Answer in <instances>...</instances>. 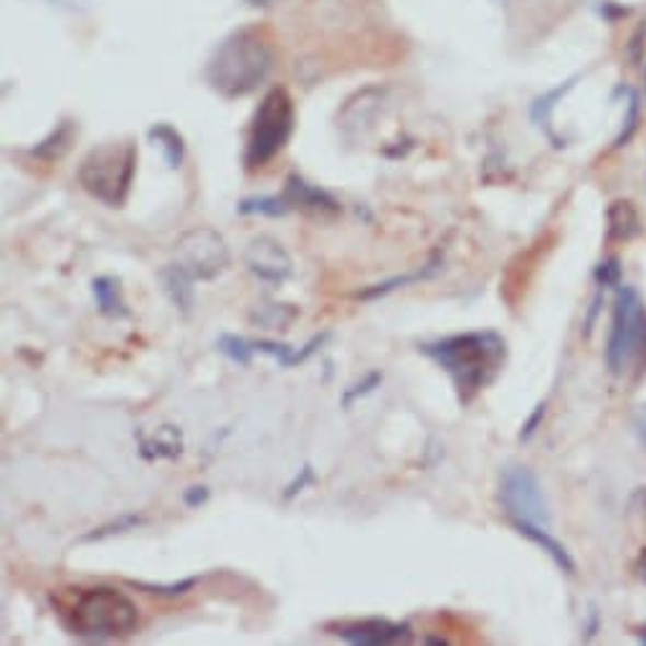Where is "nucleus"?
<instances>
[{
  "label": "nucleus",
  "mask_w": 646,
  "mask_h": 646,
  "mask_svg": "<svg viewBox=\"0 0 646 646\" xmlns=\"http://www.w3.org/2000/svg\"><path fill=\"white\" fill-rule=\"evenodd\" d=\"M216 347H218V353H223L231 362H237V366H244V368L252 366V360L256 355L249 337L231 335V333H223L221 337H218Z\"/></svg>",
  "instance_id": "nucleus-19"
},
{
  "label": "nucleus",
  "mask_w": 646,
  "mask_h": 646,
  "mask_svg": "<svg viewBox=\"0 0 646 646\" xmlns=\"http://www.w3.org/2000/svg\"><path fill=\"white\" fill-rule=\"evenodd\" d=\"M137 148L132 142H107L94 148L79 165V185L109 208H123L132 191Z\"/></svg>",
  "instance_id": "nucleus-4"
},
{
  "label": "nucleus",
  "mask_w": 646,
  "mask_h": 646,
  "mask_svg": "<svg viewBox=\"0 0 646 646\" xmlns=\"http://www.w3.org/2000/svg\"><path fill=\"white\" fill-rule=\"evenodd\" d=\"M636 125H639V100H636V94H632V100H628V117H626L624 129H621V135L616 140V148L628 142V137L636 132Z\"/></svg>",
  "instance_id": "nucleus-27"
},
{
  "label": "nucleus",
  "mask_w": 646,
  "mask_h": 646,
  "mask_svg": "<svg viewBox=\"0 0 646 646\" xmlns=\"http://www.w3.org/2000/svg\"><path fill=\"white\" fill-rule=\"evenodd\" d=\"M515 530L520 532V535H524L528 540H532V543L543 547V551L551 555L553 563L558 565L561 570L565 573H576V563H573V558L568 555V551L555 540L551 532H547V528H540V524H528V522H512Z\"/></svg>",
  "instance_id": "nucleus-15"
},
{
  "label": "nucleus",
  "mask_w": 646,
  "mask_h": 646,
  "mask_svg": "<svg viewBox=\"0 0 646 646\" xmlns=\"http://www.w3.org/2000/svg\"><path fill=\"white\" fill-rule=\"evenodd\" d=\"M64 621L79 639L112 642L135 634L140 611L127 593L109 586H96L77 593Z\"/></svg>",
  "instance_id": "nucleus-3"
},
{
  "label": "nucleus",
  "mask_w": 646,
  "mask_h": 646,
  "mask_svg": "<svg viewBox=\"0 0 646 646\" xmlns=\"http://www.w3.org/2000/svg\"><path fill=\"white\" fill-rule=\"evenodd\" d=\"M636 434L646 443V406H642L639 414H636Z\"/></svg>",
  "instance_id": "nucleus-31"
},
{
  "label": "nucleus",
  "mask_w": 646,
  "mask_h": 646,
  "mask_svg": "<svg viewBox=\"0 0 646 646\" xmlns=\"http://www.w3.org/2000/svg\"><path fill=\"white\" fill-rule=\"evenodd\" d=\"M183 434L173 424L155 426L152 431L137 434V451L148 462H158V459H177L183 454Z\"/></svg>",
  "instance_id": "nucleus-12"
},
{
  "label": "nucleus",
  "mask_w": 646,
  "mask_h": 646,
  "mask_svg": "<svg viewBox=\"0 0 646 646\" xmlns=\"http://www.w3.org/2000/svg\"><path fill=\"white\" fill-rule=\"evenodd\" d=\"M281 196H285L289 208H304L312 214H341V204L327 191L310 185L300 175L287 177V188Z\"/></svg>",
  "instance_id": "nucleus-11"
},
{
  "label": "nucleus",
  "mask_w": 646,
  "mask_h": 646,
  "mask_svg": "<svg viewBox=\"0 0 646 646\" xmlns=\"http://www.w3.org/2000/svg\"><path fill=\"white\" fill-rule=\"evenodd\" d=\"M381 383H383V373H381V370H373V373H368L366 378H362V381L353 383L350 388H345V393L341 399V406L350 408L355 401H360V399H366V395L376 393L378 388H381Z\"/></svg>",
  "instance_id": "nucleus-24"
},
{
  "label": "nucleus",
  "mask_w": 646,
  "mask_h": 646,
  "mask_svg": "<svg viewBox=\"0 0 646 646\" xmlns=\"http://www.w3.org/2000/svg\"><path fill=\"white\" fill-rule=\"evenodd\" d=\"M609 223H611V237L628 239L632 233H636L639 218H636V211L632 208V204H628V200H619V204L611 206Z\"/></svg>",
  "instance_id": "nucleus-20"
},
{
  "label": "nucleus",
  "mask_w": 646,
  "mask_h": 646,
  "mask_svg": "<svg viewBox=\"0 0 646 646\" xmlns=\"http://www.w3.org/2000/svg\"><path fill=\"white\" fill-rule=\"evenodd\" d=\"M327 628H333L330 634L360 646H385V644L411 642V636H414L406 621H388V619H366V621H353V624H337Z\"/></svg>",
  "instance_id": "nucleus-10"
},
{
  "label": "nucleus",
  "mask_w": 646,
  "mask_h": 646,
  "mask_svg": "<svg viewBox=\"0 0 646 646\" xmlns=\"http://www.w3.org/2000/svg\"><path fill=\"white\" fill-rule=\"evenodd\" d=\"M619 258H609V262H603L599 269H596V279H599V285L609 287V285H616L619 281Z\"/></svg>",
  "instance_id": "nucleus-29"
},
{
  "label": "nucleus",
  "mask_w": 646,
  "mask_h": 646,
  "mask_svg": "<svg viewBox=\"0 0 646 646\" xmlns=\"http://www.w3.org/2000/svg\"><path fill=\"white\" fill-rule=\"evenodd\" d=\"M277 48L266 26H244L216 46L206 67V82L223 100H239L256 92L272 74Z\"/></svg>",
  "instance_id": "nucleus-2"
},
{
  "label": "nucleus",
  "mask_w": 646,
  "mask_h": 646,
  "mask_svg": "<svg viewBox=\"0 0 646 646\" xmlns=\"http://www.w3.org/2000/svg\"><path fill=\"white\" fill-rule=\"evenodd\" d=\"M208 497H211V489L204 487V484H196V487H188L183 492V503L191 507V510H198V507H204L208 503Z\"/></svg>",
  "instance_id": "nucleus-28"
},
{
  "label": "nucleus",
  "mask_w": 646,
  "mask_h": 646,
  "mask_svg": "<svg viewBox=\"0 0 646 646\" xmlns=\"http://www.w3.org/2000/svg\"><path fill=\"white\" fill-rule=\"evenodd\" d=\"M499 503L512 522L540 524L551 528V510H547L543 487L538 476L522 464H507L499 476Z\"/></svg>",
  "instance_id": "nucleus-7"
},
{
  "label": "nucleus",
  "mask_w": 646,
  "mask_h": 646,
  "mask_svg": "<svg viewBox=\"0 0 646 646\" xmlns=\"http://www.w3.org/2000/svg\"><path fill=\"white\" fill-rule=\"evenodd\" d=\"M244 262L256 279H262L266 281V285H274V287L285 285V281L295 274L292 256H289L287 249L272 237H256L246 249Z\"/></svg>",
  "instance_id": "nucleus-9"
},
{
  "label": "nucleus",
  "mask_w": 646,
  "mask_h": 646,
  "mask_svg": "<svg viewBox=\"0 0 646 646\" xmlns=\"http://www.w3.org/2000/svg\"><path fill=\"white\" fill-rule=\"evenodd\" d=\"M160 281H163L168 300L173 302L175 310L188 318L193 310V302H196V295H193V279L177 264H168L165 269L160 272Z\"/></svg>",
  "instance_id": "nucleus-14"
},
{
  "label": "nucleus",
  "mask_w": 646,
  "mask_h": 646,
  "mask_svg": "<svg viewBox=\"0 0 646 646\" xmlns=\"http://www.w3.org/2000/svg\"><path fill=\"white\" fill-rule=\"evenodd\" d=\"M71 125H67L64 123L61 127H56L51 135L46 137V140L38 145V148L34 150V155L36 158H44V160H56V158H61L64 152L69 150V145H71Z\"/></svg>",
  "instance_id": "nucleus-22"
},
{
  "label": "nucleus",
  "mask_w": 646,
  "mask_h": 646,
  "mask_svg": "<svg viewBox=\"0 0 646 646\" xmlns=\"http://www.w3.org/2000/svg\"><path fill=\"white\" fill-rule=\"evenodd\" d=\"M237 211L241 216H269V218H279L287 216L292 208L285 200V196H254V198H244L237 206Z\"/></svg>",
  "instance_id": "nucleus-18"
},
{
  "label": "nucleus",
  "mask_w": 646,
  "mask_h": 646,
  "mask_svg": "<svg viewBox=\"0 0 646 646\" xmlns=\"http://www.w3.org/2000/svg\"><path fill=\"white\" fill-rule=\"evenodd\" d=\"M92 297L96 310H100L104 318L123 320L129 314L127 304L123 300V289H119V279L109 277V274H102V277L92 279Z\"/></svg>",
  "instance_id": "nucleus-13"
},
{
  "label": "nucleus",
  "mask_w": 646,
  "mask_h": 646,
  "mask_svg": "<svg viewBox=\"0 0 646 646\" xmlns=\"http://www.w3.org/2000/svg\"><path fill=\"white\" fill-rule=\"evenodd\" d=\"M314 482H318V476H314L312 464H304L302 470L295 474V480L287 484V489H285V499H287V503H289V499H295L297 495H300V492H304Z\"/></svg>",
  "instance_id": "nucleus-26"
},
{
  "label": "nucleus",
  "mask_w": 646,
  "mask_h": 646,
  "mask_svg": "<svg viewBox=\"0 0 646 646\" xmlns=\"http://www.w3.org/2000/svg\"><path fill=\"white\" fill-rule=\"evenodd\" d=\"M418 353L431 358L451 378L462 406H470L476 395L489 383H495V378L503 373L507 343L495 330H474V333L422 343Z\"/></svg>",
  "instance_id": "nucleus-1"
},
{
  "label": "nucleus",
  "mask_w": 646,
  "mask_h": 646,
  "mask_svg": "<svg viewBox=\"0 0 646 646\" xmlns=\"http://www.w3.org/2000/svg\"><path fill=\"white\" fill-rule=\"evenodd\" d=\"M543 416H545V403H538L535 411H532V416H530L528 422H524V426H522V431H520V441H530L532 436H535V431H538L540 422H543Z\"/></svg>",
  "instance_id": "nucleus-30"
},
{
  "label": "nucleus",
  "mask_w": 646,
  "mask_h": 646,
  "mask_svg": "<svg viewBox=\"0 0 646 646\" xmlns=\"http://www.w3.org/2000/svg\"><path fill=\"white\" fill-rule=\"evenodd\" d=\"M642 578L646 580V563H644V570H642Z\"/></svg>",
  "instance_id": "nucleus-33"
},
{
  "label": "nucleus",
  "mask_w": 646,
  "mask_h": 646,
  "mask_svg": "<svg viewBox=\"0 0 646 646\" xmlns=\"http://www.w3.org/2000/svg\"><path fill=\"white\" fill-rule=\"evenodd\" d=\"M644 84H646V74H644ZM646 89V86H644Z\"/></svg>",
  "instance_id": "nucleus-34"
},
{
  "label": "nucleus",
  "mask_w": 646,
  "mask_h": 646,
  "mask_svg": "<svg viewBox=\"0 0 646 646\" xmlns=\"http://www.w3.org/2000/svg\"><path fill=\"white\" fill-rule=\"evenodd\" d=\"M436 269H439V254H434V256H431V262L426 264V266H422V269H416V272H411V274H399V277L385 279V281H381V285H373V287L362 289V292H358V300H362V302L378 300V297L391 295V292H395V289L414 285V281L429 279Z\"/></svg>",
  "instance_id": "nucleus-16"
},
{
  "label": "nucleus",
  "mask_w": 646,
  "mask_h": 646,
  "mask_svg": "<svg viewBox=\"0 0 646 646\" xmlns=\"http://www.w3.org/2000/svg\"><path fill=\"white\" fill-rule=\"evenodd\" d=\"M231 262L223 237L208 226L185 231L175 244V262L193 281H211Z\"/></svg>",
  "instance_id": "nucleus-8"
},
{
  "label": "nucleus",
  "mask_w": 646,
  "mask_h": 646,
  "mask_svg": "<svg viewBox=\"0 0 646 646\" xmlns=\"http://www.w3.org/2000/svg\"><path fill=\"white\" fill-rule=\"evenodd\" d=\"M646 353V307L634 287L619 289L613 304L609 343H605V366L613 376H621L634 360Z\"/></svg>",
  "instance_id": "nucleus-6"
},
{
  "label": "nucleus",
  "mask_w": 646,
  "mask_h": 646,
  "mask_svg": "<svg viewBox=\"0 0 646 646\" xmlns=\"http://www.w3.org/2000/svg\"><path fill=\"white\" fill-rule=\"evenodd\" d=\"M289 307H281V304H269V307H256L254 312V320L258 322V325L264 327H287L289 322H292L297 314H285L281 318V312H287Z\"/></svg>",
  "instance_id": "nucleus-25"
},
{
  "label": "nucleus",
  "mask_w": 646,
  "mask_h": 646,
  "mask_svg": "<svg viewBox=\"0 0 646 646\" xmlns=\"http://www.w3.org/2000/svg\"><path fill=\"white\" fill-rule=\"evenodd\" d=\"M295 132V102L285 86H272L258 102L249 125L244 165L249 171L269 165Z\"/></svg>",
  "instance_id": "nucleus-5"
},
{
  "label": "nucleus",
  "mask_w": 646,
  "mask_h": 646,
  "mask_svg": "<svg viewBox=\"0 0 646 646\" xmlns=\"http://www.w3.org/2000/svg\"><path fill=\"white\" fill-rule=\"evenodd\" d=\"M148 137H150L152 142L160 145V150H163L165 163H168V168H171V171H177V168L183 165V160H185V145H183L181 132H177L175 127L160 123L155 127H150Z\"/></svg>",
  "instance_id": "nucleus-17"
},
{
  "label": "nucleus",
  "mask_w": 646,
  "mask_h": 646,
  "mask_svg": "<svg viewBox=\"0 0 646 646\" xmlns=\"http://www.w3.org/2000/svg\"><path fill=\"white\" fill-rule=\"evenodd\" d=\"M196 584H198L196 576L173 580V584H145V580H127V586L137 588V591H145V593H152V596H165V599H177V596H185Z\"/></svg>",
  "instance_id": "nucleus-21"
},
{
  "label": "nucleus",
  "mask_w": 646,
  "mask_h": 646,
  "mask_svg": "<svg viewBox=\"0 0 646 646\" xmlns=\"http://www.w3.org/2000/svg\"><path fill=\"white\" fill-rule=\"evenodd\" d=\"M140 524H145V517L123 515V517H117L115 522H107V524H102V528H96L94 532H89V535H84L82 540L84 543H94V540H104V538H112V535H123V532H129V530H137Z\"/></svg>",
  "instance_id": "nucleus-23"
},
{
  "label": "nucleus",
  "mask_w": 646,
  "mask_h": 646,
  "mask_svg": "<svg viewBox=\"0 0 646 646\" xmlns=\"http://www.w3.org/2000/svg\"><path fill=\"white\" fill-rule=\"evenodd\" d=\"M246 3L252 8H272V5L281 3V0H246Z\"/></svg>",
  "instance_id": "nucleus-32"
}]
</instances>
